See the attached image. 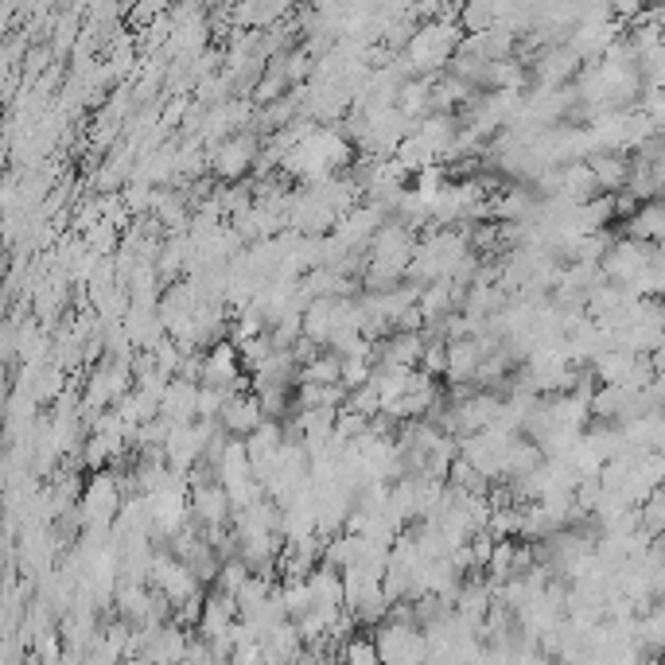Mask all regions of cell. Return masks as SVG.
Returning a JSON list of instances; mask_svg holds the SVG:
<instances>
[{"instance_id":"obj_6","label":"cell","mask_w":665,"mask_h":665,"mask_svg":"<svg viewBox=\"0 0 665 665\" xmlns=\"http://www.w3.org/2000/svg\"><path fill=\"white\" fill-rule=\"evenodd\" d=\"M218 425L226 428V432H230V436H238V440H249V436H254L257 428L265 425L261 397H257V394L230 397V401H226V409H222Z\"/></svg>"},{"instance_id":"obj_4","label":"cell","mask_w":665,"mask_h":665,"mask_svg":"<svg viewBox=\"0 0 665 665\" xmlns=\"http://www.w3.org/2000/svg\"><path fill=\"white\" fill-rule=\"evenodd\" d=\"M191 514L203 529H226L234 522V502L226 494L222 483H211V486H195L191 491Z\"/></svg>"},{"instance_id":"obj_9","label":"cell","mask_w":665,"mask_h":665,"mask_svg":"<svg viewBox=\"0 0 665 665\" xmlns=\"http://www.w3.org/2000/svg\"><path fill=\"white\" fill-rule=\"evenodd\" d=\"M160 417H168L172 425H195L199 420V386L175 378L164 394V405H160Z\"/></svg>"},{"instance_id":"obj_7","label":"cell","mask_w":665,"mask_h":665,"mask_svg":"<svg viewBox=\"0 0 665 665\" xmlns=\"http://www.w3.org/2000/svg\"><path fill=\"white\" fill-rule=\"evenodd\" d=\"M588 168L603 195H619V191H626V183H631L634 157H626V152H596V157H588Z\"/></svg>"},{"instance_id":"obj_12","label":"cell","mask_w":665,"mask_h":665,"mask_svg":"<svg viewBox=\"0 0 665 665\" xmlns=\"http://www.w3.org/2000/svg\"><path fill=\"white\" fill-rule=\"evenodd\" d=\"M351 389L346 386H300L296 389V405L300 409H346Z\"/></svg>"},{"instance_id":"obj_14","label":"cell","mask_w":665,"mask_h":665,"mask_svg":"<svg viewBox=\"0 0 665 665\" xmlns=\"http://www.w3.org/2000/svg\"><path fill=\"white\" fill-rule=\"evenodd\" d=\"M428 339V335H425ZM420 366H425V374H448V343H443L440 335L436 339H428V346H425V362H420Z\"/></svg>"},{"instance_id":"obj_5","label":"cell","mask_w":665,"mask_h":665,"mask_svg":"<svg viewBox=\"0 0 665 665\" xmlns=\"http://www.w3.org/2000/svg\"><path fill=\"white\" fill-rule=\"evenodd\" d=\"M583 58L576 55L568 43H557V47H545L541 55H537V63H534V78H537V86H549V90H560V86L572 78V74H580L583 71Z\"/></svg>"},{"instance_id":"obj_8","label":"cell","mask_w":665,"mask_h":665,"mask_svg":"<svg viewBox=\"0 0 665 665\" xmlns=\"http://www.w3.org/2000/svg\"><path fill=\"white\" fill-rule=\"evenodd\" d=\"M639 362H642L639 354H631L626 346H608L600 358L591 362V369H596L600 386H626V382H631V374L639 369Z\"/></svg>"},{"instance_id":"obj_1","label":"cell","mask_w":665,"mask_h":665,"mask_svg":"<svg viewBox=\"0 0 665 665\" xmlns=\"http://www.w3.org/2000/svg\"><path fill=\"white\" fill-rule=\"evenodd\" d=\"M374 646H378L382 665H428V639L417 623L386 619L374 626Z\"/></svg>"},{"instance_id":"obj_13","label":"cell","mask_w":665,"mask_h":665,"mask_svg":"<svg viewBox=\"0 0 665 665\" xmlns=\"http://www.w3.org/2000/svg\"><path fill=\"white\" fill-rule=\"evenodd\" d=\"M339 665H382V657H378V646H374V639H354V642H346L343 662H339Z\"/></svg>"},{"instance_id":"obj_11","label":"cell","mask_w":665,"mask_h":665,"mask_svg":"<svg viewBox=\"0 0 665 665\" xmlns=\"http://www.w3.org/2000/svg\"><path fill=\"white\" fill-rule=\"evenodd\" d=\"M300 386H343V358L323 351L320 358L300 369Z\"/></svg>"},{"instance_id":"obj_3","label":"cell","mask_w":665,"mask_h":665,"mask_svg":"<svg viewBox=\"0 0 665 665\" xmlns=\"http://www.w3.org/2000/svg\"><path fill=\"white\" fill-rule=\"evenodd\" d=\"M650 257H654V246H646V242H639V238H615V246H611L608 257H603V277H608L611 285L631 288L634 280L646 272Z\"/></svg>"},{"instance_id":"obj_2","label":"cell","mask_w":665,"mask_h":665,"mask_svg":"<svg viewBox=\"0 0 665 665\" xmlns=\"http://www.w3.org/2000/svg\"><path fill=\"white\" fill-rule=\"evenodd\" d=\"M261 140L254 137V132H238V137L222 140V144H211L206 152H211V172L218 175V180H230V183H242V175L254 172L257 157H261Z\"/></svg>"},{"instance_id":"obj_10","label":"cell","mask_w":665,"mask_h":665,"mask_svg":"<svg viewBox=\"0 0 665 665\" xmlns=\"http://www.w3.org/2000/svg\"><path fill=\"white\" fill-rule=\"evenodd\" d=\"M483 346L479 339H460V343H448V378L452 382H475L479 366H483Z\"/></svg>"}]
</instances>
